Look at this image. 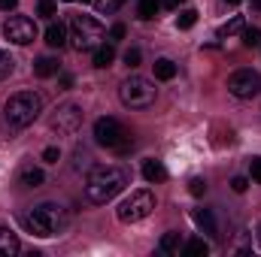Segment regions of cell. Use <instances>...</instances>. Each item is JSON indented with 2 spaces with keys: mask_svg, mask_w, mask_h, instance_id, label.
Instances as JSON below:
<instances>
[{
  "mask_svg": "<svg viewBox=\"0 0 261 257\" xmlns=\"http://www.w3.org/2000/svg\"><path fill=\"white\" fill-rule=\"evenodd\" d=\"M21 224L34 236H58L67 227V209L58 203H40L21 215Z\"/></svg>",
  "mask_w": 261,
  "mask_h": 257,
  "instance_id": "obj_1",
  "label": "cell"
},
{
  "mask_svg": "<svg viewBox=\"0 0 261 257\" xmlns=\"http://www.w3.org/2000/svg\"><path fill=\"white\" fill-rule=\"evenodd\" d=\"M125 185H128V173L122 167H97V170H91V176L85 182V197L100 206L125 191Z\"/></svg>",
  "mask_w": 261,
  "mask_h": 257,
  "instance_id": "obj_2",
  "label": "cell"
},
{
  "mask_svg": "<svg viewBox=\"0 0 261 257\" xmlns=\"http://www.w3.org/2000/svg\"><path fill=\"white\" fill-rule=\"evenodd\" d=\"M40 112H43V97L37 91H18L3 106V115H6L9 127H28L40 118Z\"/></svg>",
  "mask_w": 261,
  "mask_h": 257,
  "instance_id": "obj_3",
  "label": "cell"
},
{
  "mask_svg": "<svg viewBox=\"0 0 261 257\" xmlns=\"http://www.w3.org/2000/svg\"><path fill=\"white\" fill-rule=\"evenodd\" d=\"M103 40V24L91 15H73L70 21V46L76 52H94Z\"/></svg>",
  "mask_w": 261,
  "mask_h": 257,
  "instance_id": "obj_4",
  "label": "cell"
},
{
  "mask_svg": "<svg viewBox=\"0 0 261 257\" xmlns=\"http://www.w3.org/2000/svg\"><path fill=\"white\" fill-rule=\"evenodd\" d=\"M155 82L146 79V76H128L119 88V97L128 109H149L155 103Z\"/></svg>",
  "mask_w": 261,
  "mask_h": 257,
  "instance_id": "obj_5",
  "label": "cell"
},
{
  "mask_svg": "<svg viewBox=\"0 0 261 257\" xmlns=\"http://www.w3.org/2000/svg\"><path fill=\"white\" fill-rule=\"evenodd\" d=\"M152 209H155V197H152V191H130L128 197L119 203L116 215H119L122 224H137V221L149 218Z\"/></svg>",
  "mask_w": 261,
  "mask_h": 257,
  "instance_id": "obj_6",
  "label": "cell"
},
{
  "mask_svg": "<svg viewBox=\"0 0 261 257\" xmlns=\"http://www.w3.org/2000/svg\"><path fill=\"white\" fill-rule=\"evenodd\" d=\"M94 139H97V145L116 148V151H128V142H130L125 124L119 118H113V115H103V118L94 121Z\"/></svg>",
  "mask_w": 261,
  "mask_h": 257,
  "instance_id": "obj_7",
  "label": "cell"
},
{
  "mask_svg": "<svg viewBox=\"0 0 261 257\" xmlns=\"http://www.w3.org/2000/svg\"><path fill=\"white\" fill-rule=\"evenodd\" d=\"M82 118H85V112H82L79 103H61L52 112L49 127L55 130V133H61V136H70V133H76V130L82 127Z\"/></svg>",
  "mask_w": 261,
  "mask_h": 257,
  "instance_id": "obj_8",
  "label": "cell"
},
{
  "mask_svg": "<svg viewBox=\"0 0 261 257\" xmlns=\"http://www.w3.org/2000/svg\"><path fill=\"white\" fill-rule=\"evenodd\" d=\"M228 91H231L237 100H252L261 91V76L255 70H237V73L228 79Z\"/></svg>",
  "mask_w": 261,
  "mask_h": 257,
  "instance_id": "obj_9",
  "label": "cell"
},
{
  "mask_svg": "<svg viewBox=\"0 0 261 257\" xmlns=\"http://www.w3.org/2000/svg\"><path fill=\"white\" fill-rule=\"evenodd\" d=\"M3 37H6L9 43H15V46H31L34 37H37V24H34V18H28V15H12V18L3 24Z\"/></svg>",
  "mask_w": 261,
  "mask_h": 257,
  "instance_id": "obj_10",
  "label": "cell"
},
{
  "mask_svg": "<svg viewBox=\"0 0 261 257\" xmlns=\"http://www.w3.org/2000/svg\"><path fill=\"white\" fill-rule=\"evenodd\" d=\"M21 251V242L18 236L9 230V227H0V257H12Z\"/></svg>",
  "mask_w": 261,
  "mask_h": 257,
  "instance_id": "obj_11",
  "label": "cell"
},
{
  "mask_svg": "<svg viewBox=\"0 0 261 257\" xmlns=\"http://www.w3.org/2000/svg\"><path fill=\"white\" fill-rule=\"evenodd\" d=\"M182 245H186V242H182V236H179L176 230H170V233H164V236H161L158 251H161V254H179V251H182Z\"/></svg>",
  "mask_w": 261,
  "mask_h": 257,
  "instance_id": "obj_12",
  "label": "cell"
},
{
  "mask_svg": "<svg viewBox=\"0 0 261 257\" xmlns=\"http://www.w3.org/2000/svg\"><path fill=\"white\" fill-rule=\"evenodd\" d=\"M67 27L61 24V21H52L49 27H46V43L52 46V49H61V46H67Z\"/></svg>",
  "mask_w": 261,
  "mask_h": 257,
  "instance_id": "obj_13",
  "label": "cell"
},
{
  "mask_svg": "<svg viewBox=\"0 0 261 257\" xmlns=\"http://www.w3.org/2000/svg\"><path fill=\"white\" fill-rule=\"evenodd\" d=\"M113 61H116V46H113V43H107V46L100 43V46L94 49V67H97V70H107Z\"/></svg>",
  "mask_w": 261,
  "mask_h": 257,
  "instance_id": "obj_14",
  "label": "cell"
},
{
  "mask_svg": "<svg viewBox=\"0 0 261 257\" xmlns=\"http://www.w3.org/2000/svg\"><path fill=\"white\" fill-rule=\"evenodd\" d=\"M192 218H195V224L206 233V236H216V218H213V212H210V209H195V212H192Z\"/></svg>",
  "mask_w": 261,
  "mask_h": 257,
  "instance_id": "obj_15",
  "label": "cell"
},
{
  "mask_svg": "<svg viewBox=\"0 0 261 257\" xmlns=\"http://www.w3.org/2000/svg\"><path fill=\"white\" fill-rule=\"evenodd\" d=\"M143 179L146 182H164L167 179V170L161 160H143Z\"/></svg>",
  "mask_w": 261,
  "mask_h": 257,
  "instance_id": "obj_16",
  "label": "cell"
},
{
  "mask_svg": "<svg viewBox=\"0 0 261 257\" xmlns=\"http://www.w3.org/2000/svg\"><path fill=\"white\" fill-rule=\"evenodd\" d=\"M18 182H21L24 188H40V185L46 182V176H43V170H40V167H24V170H21V176H18Z\"/></svg>",
  "mask_w": 261,
  "mask_h": 257,
  "instance_id": "obj_17",
  "label": "cell"
},
{
  "mask_svg": "<svg viewBox=\"0 0 261 257\" xmlns=\"http://www.w3.org/2000/svg\"><path fill=\"white\" fill-rule=\"evenodd\" d=\"M173 76H176V64H173L170 58H158V61H155V79L170 82Z\"/></svg>",
  "mask_w": 261,
  "mask_h": 257,
  "instance_id": "obj_18",
  "label": "cell"
},
{
  "mask_svg": "<svg viewBox=\"0 0 261 257\" xmlns=\"http://www.w3.org/2000/svg\"><path fill=\"white\" fill-rule=\"evenodd\" d=\"M34 73L40 76V79H49V76H55L58 73V61L55 58H37V64H34Z\"/></svg>",
  "mask_w": 261,
  "mask_h": 257,
  "instance_id": "obj_19",
  "label": "cell"
},
{
  "mask_svg": "<svg viewBox=\"0 0 261 257\" xmlns=\"http://www.w3.org/2000/svg\"><path fill=\"white\" fill-rule=\"evenodd\" d=\"M158 9H161V0H140V3H137V15H140L143 21H152V18L158 15Z\"/></svg>",
  "mask_w": 261,
  "mask_h": 257,
  "instance_id": "obj_20",
  "label": "cell"
},
{
  "mask_svg": "<svg viewBox=\"0 0 261 257\" xmlns=\"http://www.w3.org/2000/svg\"><path fill=\"white\" fill-rule=\"evenodd\" d=\"M182 254H189V257H206V254H210V245H206L203 239H189V242L182 245Z\"/></svg>",
  "mask_w": 261,
  "mask_h": 257,
  "instance_id": "obj_21",
  "label": "cell"
},
{
  "mask_svg": "<svg viewBox=\"0 0 261 257\" xmlns=\"http://www.w3.org/2000/svg\"><path fill=\"white\" fill-rule=\"evenodd\" d=\"M234 34H243V18H240V15H234L228 24L219 27V37H234Z\"/></svg>",
  "mask_w": 261,
  "mask_h": 257,
  "instance_id": "obj_22",
  "label": "cell"
},
{
  "mask_svg": "<svg viewBox=\"0 0 261 257\" xmlns=\"http://www.w3.org/2000/svg\"><path fill=\"white\" fill-rule=\"evenodd\" d=\"M94 6H97L100 15H113V12H119L125 6V0H94Z\"/></svg>",
  "mask_w": 261,
  "mask_h": 257,
  "instance_id": "obj_23",
  "label": "cell"
},
{
  "mask_svg": "<svg viewBox=\"0 0 261 257\" xmlns=\"http://www.w3.org/2000/svg\"><path fill=\"white\" fill-rule=\"evenodd\" d=\"M195 21H197V12H195V9H182V12L176 15V27H179V30L195 27Z\"/></svg>",
  "mask_w": 261,
  "mask_h": 257,
  "instance_id": "obj_24",
  "label": "cell"
},
{
  "mask_svg": "<svg viewBox=\"0 0 261 257\" xmlns=\"http://www.w3.org/2000/svg\"><path fill=\"white\" fill-rule=\"evenodd\" d=\"M243 46H249V49L261 46V30L258 27H243Z\"/></svg>",
  "mask_w": 261,
  "mask_h": 257,
  "instance_id": "obj_25",
  "label": "cell"
},
{
  "mask_svg": "<svg viewBox=\"0 0 261 257\" xmlns=\"http://www.w3.org/2000/svg\"><path fill=\"white\" fill-rule=\"evenodd\" d=\"M12 64H15V61H12V58H9V55L0 49V79H6V76L12 73Z\"/></svg>",
  "mask_w": 261,
  "mask_h": 257,
  "instance_id": "obj_26",
  "label": "cell"
},
{
  "mask_svg": "<svg viewBox=\"0 0 261 257\" xmlns=\"http://www.w3.org/2000/svg\"><path fill=\"white\" fill-rule=\"evenodd\" d=\"M37 9H40V15L52 18V15H55V0H40V3H37Z\"/></svg>",
  "mask_w": 261,
  "mask_h": 257,
  "instance_id": "obj_27",
  "label": "cell"
},
{
  "mask_svg": "<svg viewBox=\"0 0 261 257\" xmlns=\"http://www.w3.org/2000/svg\"><path fill=\"white\" fill-rule=\"evenodd\" d=\"M140 58H143L140 49H128V52H125V64L128 67H140Z\"/></svg>",
  "mask_w": 261,
  "mask_h": 257,
  "instance_id": "obj_28",
  "label": "cell"
},
{
  "mask_svg": "<svg viewBox=\"0 0 261 257\" xmlns=\"http://www.w3.org/2000/svg\"><path fill=\"white\" fill-rule=\"evenodd\" d=\"M58 157H61V151H58L55 145H49V148L43 151V160H46V164H58Z\"/></svg>",
  "mask_w": 261,
  "mask_h": 257,
  "instance_id": "obj_29",
  "label": "cell"
},
{
  "mask_svg": "<svg viewBox=\"0 0 261 257\" xmlns=\"http://www.w3.org/2000/svg\"><path fill=\"white\" fill-rule=\"evenodd\" d=\"M189 191L195 194V197H203V194H206V182H203V179H192V188H189Z\"/></svg>",
  "mask_w": 261,
  "mask_h": 257,
  "instance_id": "obj_30",
  "label": "cell"
},
{
  "mask_svg": "<svg viewBox=\"0 0 261 257\" xmlns=\"http://www.w3.org/2000/svg\"><path fill=\"white\" fill-rule=\"evenodd\" d=\"M231 188H234V191H237V194H243V191H246V188H249V182H246L243 176H234V179H231Z\"/></svg>",
  "mask_w": 261,
  "mask_h": 257,
  "instance_id": "obj_31",
  "label": "cell"
},
{
  "mask_svg": "<svg viewBox=\"0 0 261 257\" xmlns=\"http://www.w3.org/2000/svg\"><path fill=\"white\" fill-rule=\"evenodd\" d=\"M88 160H91V157H88V151H82V148H79V151H76V170L88 167Z\"/></svg>",
  "mask_w": 261,
  "mask_h": 257,
  "instance_id": "obj_32",
  "label": "cell"
},
{
  "mask_svg": "<svg viewBox=\"0 0 261 257\" xmlns=\"http://www.w3.org/2000/svg\"><path fill=\"white\" fill-rule=\"evenodd\" d=\"M125 37V24H113V30H110V40L116 43V40H122Z\"/></svg>",
  "mask_w": 261,
  "mask_h": 257,
  "instance_id": "obj_33",
  "label": "cell"
},
{
  "mask_svg": "<svg viewBox=\"0 0 261 257\" xmlns=\"http://www.w3.org/2000/svg\"><path fill=\"white\" fill-rule=\"evenodd\" d=\"M252 179L261 182V157H252Z\"/></svg>",
  "mask_w": 261,
  "mask_h": 257,
  "instance_id": "obj_34",
  "label": "cell"
},
{
  "mask_svg": "<svg viewBox=\"0 0 261 257\" xmlns=\"http://www.w3.org/2000/svg\"><path fill=\"white\" fill-rule=\"evenodd\" d=\"M18 6V0H0V9L3 12H9V9H15Z\"/></svg>",
  "mask_w": 261,
  "mask_h": 257,
  "instance_id": "obj_35",
  "label": "cell"
},
{
  "mask_svg": "<svg viewBox=\"0 0 261 257\" xmlns=\"http://www.w3.org/2000/svg\"><path fill=\"white\" fill-rule=\"evenodd\" d=\"M161 3H164V6H167V9H176V6H179V3H182V0H161Z\"/></svg>",
  "mask_w": 261,
  "mask_h": 257,
  "instance_id": "obj_36",
  "label": "cell"
},
{
  "mask_svg": "<svg viewBox=\"0 0 261 257\" xmlns=\"http://www.w3.org/2000/svg\"><path fill=\"white\" fill-rule=\"evenodd\" d=\"M61 85H64V88H70V85H73V76H67V73H64V76H61Z\"/></svg>",
  "mask_w": 261,
  "mask_h": 257,
  "instance_id": "obj_37",
  "label": "cell"
},
{
  "mask_svg": "<svg viewBox=\"0 0 261 257\" xmlns=\"http://www.w3.org/2000/svg\"><path fill=\"white\" fill-rule=\"evenodd\" d=\"M252 6H255V9H261V0H252Z\"/></svg>",
  "mask_w": 261,
  "mask_h": 257,
  "instance_id": "obj_38",
  "label": "cell"
},
{
  "mask_svg": "<svg viewBox=\"0 0 261 257\" xmlns=\"http://www.w3.org/2000/svg\"><path fill=\"white\" fill-rule=\"evenodd\" d=\"M225 3H243V0H225Z\"/></svg>",
  "mask_w": 261,
  "mask_h": 257,
  "instance_id": "obj_39",
  "label": "cell"
},
{
  "mask_svg": "<svg viewBox=\"0 0 261 257\" xmlns=\"http://www.w3.org/2000/svg\"><path fill=\"white\" fill-rule=\"evenodd\" d=\"M79 3H88V0H79Z\"/></svg>",
  "mask_w": 261,
  "mask_h": 257,
  "instance_id": "obj_40",
  "label": "cell"
}]
</instances>
